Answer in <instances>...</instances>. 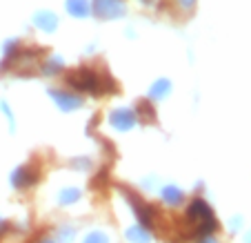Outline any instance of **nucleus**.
Wrapping results in <instances>:
<instances>
[{
	"label": "nucleus",
	"mask_w": 251,
	"mask_h": 243,
	"mask_svg": "<svg viewBox=\"0 0 251 243\" xmlns=\"http://www.w3.org/2000/svg\"><path fill=\"white\" fill-rule=\"evenodd\" d=\"M98 74L96 72H91V69H87V67H82V69H78L76 74L71 72L69 74V83L71 85H76V87H80V90H94V91H98Z\"/></svg>",
	"instance_id": "nucleus-1"
}]
</instances>
